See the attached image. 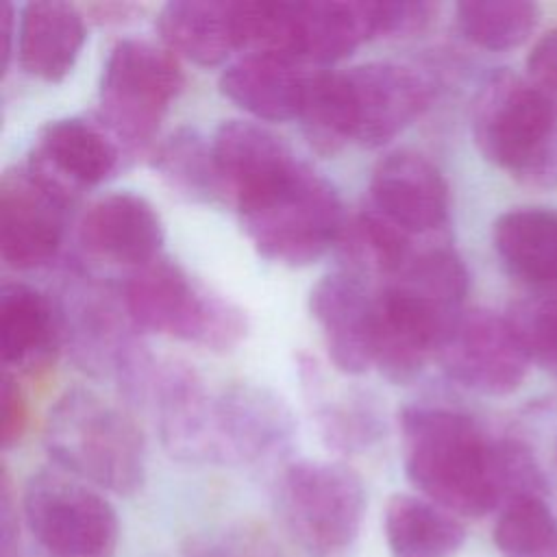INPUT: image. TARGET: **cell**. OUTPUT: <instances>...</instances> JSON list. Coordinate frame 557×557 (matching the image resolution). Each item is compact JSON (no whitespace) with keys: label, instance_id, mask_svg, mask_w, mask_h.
Segmentation results:
<instances>
[{"label":"cell","instance_id":"20","mask_svg":"<svg viewBox=\"0 0 557 557\" xmlns=\"http://www.w3.org/2000/svg\"><path fill=\"white\" fill-rule=\"evenodd\" d=\"M307 70L276 54L246 52L220 74V91L259 120L285 122L298 117Z\"/></svg>","mask_w":557,"mask_h":557},{"label":"cell","instance_id":"31","mask_svg":"<svg viewBox=\"0 0 557 557\" xmlns=\"http://www.w3.org/2000/svg\"><path fill=\"white\" fill-rule=\"evenodd\" d=\"M315 420L324 444L339 453H361L381 440L385 424L376 405L363 392H339L326 396L324 387L315 394Z\"/></svg>","mask_w":557,"mask_h":557},{"label":"cell","instance_id":"2","mask_svg":"<svg viewBox=\"0 0 557 557\" xmlns=\"http://www.w3.org/2000/svg\"><path fill=\"white\" fill-rule=\"evenodd\" d=\"M233 202L257 252L289 268L320 259L346 226L335 187L298 159L263 176Z\"/></svg>","mask_w":557,"mask_h":557},{"label":"cell","instance_id":"9","mask_svg":"<svg viewBox=\"0 0 557 557\" xmlns=\"http://www.w3.org/2000/svg\"><path fill=\"white\" fill-rule=\"evenodd\" d=\"M61 322V342L67 344L74 361L91 374L113 376L120 385L124 376L148 352L135 331H139L124 300L89 276H74L54 302Z\"/></svg>","mask_w":557,"mask_h":557},{"label":"cell","instance_id":"13","mask_svg":"<svg viewBox=\"0 0 557 557\" xmlns=\"http://www.w3.org/2000/svg\"><path fill=\"white\" fill-rule=\"evenodd\" d=\"M72 196L30 163L4 172L0 181V255L15 270L48 263L63 239Z\"/></svg>","mask_w":557,"mask_h":557},{"label":"cell","instance_id":"12","mask_svg":"<svg viewBox=\"0 0 557 557\" xmlns=\"http://www.w3.org/2000/svg\"><path fill=\"white\" fill-rule=\"evenodd\" d=\"M289 405L270 387L231 383L213 392L209 466H244L283 455L294 440Z\"/></svg>","mask_w":557,"mask_h":557},{"label":"cell","instance_id":"17","mask_svg":"<svg viewBox=\"0 0 557 557\" xmlns=\"http://www.w3.org/2000/svg\"><path fill=\"white\" fill-rule=\"evenodd\" d=\"M48 181L74 196L109 178L120 163V144L102 122L59 117L41 126L28 161Z\"/></svg>","mask_w":557,"mask_h":557},{"label":"cell","instance_id":"33","mask_svg":"<svg viewBox=\"0 0 557 557\" xmlns=\"http://www.w3.org/2000/svg\"><path fill=\"white\" fill-rule=\"evenodd\" d=\"M531 363L557 376V287L533 289L507 313Z\"/></svg>","mask_w":557,"mask_h":557},{"label":"cell","instance_id":"25","mask_svg":"<svg viewBox=\"0 0 557 557\" xmlns=\"http://www.w3.org/2000/svg\"><path fill=\"white\" fill-rule=\"evenodd\" d=\"M389 557H455L466 529L459 518L424 496L394 494L383 513Z\"/></svg>","mask_w":557,"mask_h":557},{"label":"cell","instance_id":"35","mask_svg":"<svg viewBox=\"0 0 557 557\" xmlns=\"http://www.w3.org/2000/svg\"><path fill=\"white\" fill-rule=\"evenodd\" d=\"M374 37L411 35L422 30L435 15L433 2L418 0H370Z\"/></svg>","mask_w":557,"mask_h":557},{"label":"cell","instance_id":"24","mask_svg":"<svg viewBox=\"0 0 557 557\" xmlns=\"http://www.w3.org/2000/svg\"><path fill=\"white\" fill-rule=\"evenodd\" d=\"M296 61L326 65L374 37L370 0L294 2Z\"/></svg>","mask_w":557,"mask_h":557},{"label":"cell","instance_id":"1","mask_svg":"<svg viewBox=\"0 0 557 557\" xmlns=\"http://www.w3.org/2000/svg\"><path fill=\"white\" fill-rule=\"evenodd\" d=\"M405 474L411 485L455 516L479 518L500 509L498 440L466 413L407 405L398 418Z\"/></svg>","mask_w":557,"mask_h":557},{"label":"cell","instance_id":"10","mask_svg":"<svg viewBox=\"0 0 557 557\" xmlns=\"http://www.w3.org/2000/svg\"><path fill=\"white\" fill-rule=\"evenodd\" d=\"M437 357L450 379L483 396L516 392L531 366L507 315L490 309H461Z\"/></svg>","mask_w":557,"mask_h":557},{"label":"cell","instance_id":"29","mask_svg":"<svg viewBox=\"0 0 557 557\" xmlns=\"http://www.w3.org/2000/svg\"><path fill=\"white\" fill-rule=\"evenodd\" d=\"M157 172L181 194L194 200H218L226 196L215 168L211 139L196 128L183 126L170 133L154 152Z\"/></svg>","mask_w":557,"mask_h":557},{"label":"cell","instance_id":"5","mask_svg":"<svg viewBox=\"0 0 557 557\" xmlns=\"http://www.w3.org/2000/svg\"><path fill=\"white\" fill-rule=\"evenodd\" d=\"M122 300L137 329L215 352L233 350L248 331L246 313L235 302L205 287L165 257L133 268Z\"/></svg>","mask_w":557,"mask_h":557},{"label":"cell","instance_id":"11","mask_svg":"<svg viewBox=\"0 0 557 557\" xmlns=\"http://www.w3.org/2000/svg\"><path fill=\"white\" fill-rule=\"evenodd\" d=\"M461 311H450L403 281L374 292V366L392 383H409L440 346Z\"/></svg>","mask_w":557,"mask_h":557},{"label":"cell","instance_id":"16","mask_svg":"<svg viewBox=\"0 0 557 557\" xmlns=\"http://www.w3.org/2000/svg\"><path fill=\"white\" fill-rule=\"evenodd\" d=\"M372 209L407 235H424L444 226L448 218V185L424 154L394 150L372 170Z\"/></svg>","mask_w":557,"mask_h":557},{"label":"cell","instance_id":"26","mask_svg":"<svg viewBox=\"0 0 557 557\" xmlns=\"http://www.w3.org/2000/svg\"><path fill=\"white\" fill-rule=\"evenodd\" d=\"M211 146L218 174L231 200L296 159L276 133L252 120H224L215 128Z\"/></svg>","mask_w":557,"mask_h":557},{"label":"cell","instance_id":"22","mask_svg":"<svg viewBox=\"0 0 557 557\" xmlns=\"http://www.w3.org/2000/svg\"><path fill=\"white\" fill-rule=\"evenodd\" d=\"M494 250L505 270L520 283L557 287V211L548 207H516L492 226Z\"/></svg>","mask_w":557,"mask_h":557},{"label":"cell","instance_id":"8","mask_svg":"<svg viewBox=\"0 0 557 557\" xmlns=\"http://www.w3.org/2000/svg\"><path fill=\"white\" fill-rule=\"evenodd\" d=\"M24 524L44 557H115L120 522L113 505L89 483L39 470L22 492Z\"/></svg>","mask_w":557,"mask_h":557},{"label":"cell","instance_id":"14","mask_svg":"<svg viewBox=\"0 0 557 557\" xmlns=\"http://www.w3.org/2000/svg\"><path fill=\"white\" fill-rule=\"evenodd\" d=\"M355 141L379 148L400 135L429 107L433 87L416 67L394 61H368L346 70Z\"/></svg>","mask_w":557,"mask_h":557},{"label":"cell","instance_id":"34","mask_svg":"<svg viewBox=\"0 0 557 557\" xmlns=\"http://www.w3.org/2000/svg\"><path fill=\"white\" fill-rule=\"evenodd\" d=\"M187 557H285L278 544L259 527L237 524L196 537Z\"/></svg>","mask_w":557,"mask_h":557},{"label":"cell","instance_id":"18","mask_svg":"<svg viewBox=\"0 0 557 557\" xmlns=\"http://www.w3.org/2000/svg\"><path fill=\"white\" fill-rule=\"evenodd\" d=\"M78 237L89 252L139 268L161 257L163 222L144 196L113 191L87 207Z\"/></svg>","mask_w":557,"mask_h":557},{"label":"cell","instance_id":"36","mask_svg":"<svg viewBox=\"0 0 557 557\" xmlns=\"http://www.w3.org/2000/svg\"><path fill=\"white\" fill-rule=\"evenodd\" d=\"M527 78L557 113V26L533 44L527 57Z\"/></svg>","mask_w":557,"mask_h":557},{"label":"cell","instance_id":"7","mask_svg":"<svg viewBox=\"0 0 557 557\" xmlns=\"http://www.w3.org/2000/svg\"><path fill=\"white\" fill-rule=\"evenodd\" d=\"M185 85L172 50L124 37L109 50L100 74V122L131 150L154 137L172 100Z\"/></svg>","mask_w":557,"mask_h":557},{"label":"cell","instance_id":"21","mask_svg":"<svg viewBox=\"0 0 557 557\" xmlns=\"http://www.w3.org/2000/svg\"><path fill=\"white\" fill-rule=\"evenodd\" d=\"M61 344V322L52 298L26 283L0 289V348L7 368H46Z\"/></svg>","mask_w":557,"mask_h":557},{"label":"cell","instance_id":"37","mask_svg":"<svg viewBox=\"0 0 557 557\" xmlns=\"http://www.w3.org/2000/svg\"><path fill=\"white\" fill-rule=\"evenodd\" d=\"M0 398H2L0 400V440H2V446L9 448L22 440L28 424L26 396L17 379L9 370L2 374Z\"/></svg>","mask_w":557,"mask_h":557},{"label":"cell","instance_id":"32","mask_svg":"<svg viewBox=\"0 0 557 557\" xmlns=\"http://www.w3.org/2000/svg\"><path fill=\"white\" fill-rule=\"evenodd\" d=\"M500 557H557V518L544 498L507 503L494 524Z\"/></svg>","mask_w":557,"mask_h":557},{"label":"cell","instance_id":"30","mask_svg":"<svg viewBox=\"0 0 557 557\" xmlns=\"http://www.w3.org/2000/svg\"><path fill=\"white\" fill-rule=\"evenodd\" d=\"M540 7L529 0H463L455 7L461 35L485 50L522 46L540 24Z\"/></svg>","mask_w":557,"mask_h":557},{"label":"cell","instance_id":"19","mask_svg":"<svg viewBox=\"0 0 557 557\" xmlns=\"http://www.w3.org/2000/svg\"><path fill=\"white\" fill-rule=\"evenodd\" d=\"M15 39L24 72L54 83L76 63L85 44V17L72 2L33 0L17 13Z\"/></svg>","mask_w":557,"mask_h":557},{"label":"cell","instance_id":"28","mask_svg":"<svg viewBox=\"0 0 557 557\" xmlns=\"http://www.w3.org/2000/svg\"><path fill=\"white\" fill-rule=\"evenodd\" d=\"M337 246L342 250L344 270L361 278L368 274L394 278L416 252L411 235L372 207L357 213L352 220H346Z\"/></svg>","mask_w":557,"mask_h":557},{"label":"cell","instance_id":"27","mask_svg":"<svg viewBox=\"0 0 557 557\" xmlns=\"http://www.w3.org/2000/svg\"><path fill=\"white\" fill-rule=\"evenodd\" d=\"M298 120L309 146L320 154H335L355 141V111L346 72H307Z\"/></svg>","mask_w":557,"mask_h":557},{"label":"cell","instance_id":"38","mask_svg":"<svg viewBox=\"0 0 557 557\" xmlns=\"http://www.w3.org/2000/svg\"><path fill=\"white\" fill-rule=\"evenodd\" d=\"M20 509L7 468L0 476V557L20 555Z\"/></svg>","mask_w":557,"mask_h":557},{"label":"cell","instance_id":"23","mask_svg":"<svg viewBox=\"0 0 557 557\" xmlns=\"http://www.w3.org/2000/svg\"><path fill=\"white\" fill-rule=\"evenodd\" d=\"M157 30L168 50L198 65H218L239 50L233 2L170 0L159 9Z\"/></svg>","mask_w":557,"mask_h":557},{"label":"cell","instance_id":"3","mask_svg":"<svg viewBox=\"0 0 557 557\" xmlns=\"http://www.w3.org/2000/svg\"><path fill=\"white\" fill-rule=\"evenodd\" d=\"M44 444L59 470L131 496L146 481V440L137 422L89 387L65 389L50 407Z\"/></svg>","mask_w":557,"mask_h":557},{"label":"cell","instance_id":"6","mask_svg":"<svg viewBox=\"0 0 557 557\" xmlns=\"http://www.w3.org/2000/svg\"><path fill=\"white\" fill-rule=\"evenodd\" d=\"M283 529L309 557H342L366 518L361 476L339 461L300 459L283 468L276 492Z\"/></svg>","mask_w":557,"mask_h":557},{"label":"cell","instance_id":"4","mask_svg":"<svg viewBox=\"0 0 557 557\" xmlns=\"http://www.w3.org/2000/svg\"><path fill=\"white\" fill-rule=\"evenodd\" d=\"M470 128L483 159L518 183L557 185V113L527 76L494 72L472 100Z\"/></svg>","mask_w":557,"mask_h":557},{"label":"cell","instance_id":"15","mask_svg":"<svg viewBox=\"0 0 557 557\" xmlns=\"http://www.w3.org/2000/svg\"><path fill=\"white\" fill-rule=\"evenodd\" d=\"M309 311L335 370L361 374L374 366V292L366 278L344 268L324 274L309 292Z\"/></svg>","mask_w":557,"mask_h":557}]
</instances>
